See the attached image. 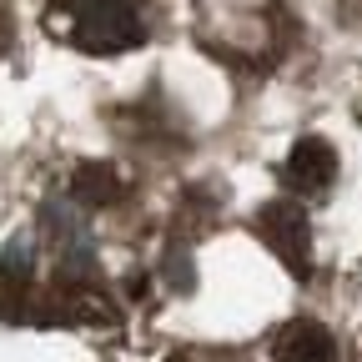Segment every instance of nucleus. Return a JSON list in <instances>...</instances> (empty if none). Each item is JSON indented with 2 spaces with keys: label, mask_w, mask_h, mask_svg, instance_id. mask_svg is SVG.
Returning <instances> with one entry per match:
<instances>
[{
  "label": "nucleus",
  "mask_w": 362,
  "mask_h": 362,
  "mask_svg": "<svg viewBox=\"0 0 362 362\" xmlns=\"http://www.w3.org/2000/svg\"><path fill=\"white\" fill-rule=\"evenodd\" d=\"M71 40L90 56H121L146 40L136 0H71Z\"/></svg>",
  "instance_id": "1"
},
{
  "label": "nucleus",
  "mask_w": 362,
  "mask_h": 362,
  "mask_svg": "<svg viewBox=\"0 0 362 362\" xmlns=\"http://www.w3.org/2000/svg\"><path fill=\"white\" fill-rule=\"evenodd\" d=\"M257 237L272 247V257H277L282 267H292L297 277H307L312 267V226H307V211L297 202H267L257 211Z\"/></svg>",
  "instance_id": "2"
},
{
  "label": "nucleus",
  "mask_w": 362,
  "mask_h": 362,
  "mask_svg": "<svg viewBox=\"0 0 362 362\" xmlns=\"http://www.w3.org/2000/svg\"><path fill=\"white\" fill-rule=\"evenodd\" d=\"M332 176H337V151H332V141H322V136H302L292 146V156H287V166H282V181L292 192H302V197L327 192Z\"/></svg>",
  "instance_id": "3"
},
{
  "label": "nucleus",
  "mask_w": 362,
  "mask_h": 362,
  "mask_svg": "<svg viewBox=\"0 0 362 362\" xmlns=\"http://www.w3.org/2000/svg\"><path fill=\"white\" fill-rule=\"evenodd\" d=\"M272 362H337V342L322 322H287L272 342Z\"/></svg>",
  "instance_id": "4"
},
{
  "label": "nucleus",
  "mask_w": 362,
  "mask_h": 362,
  "mask_svg": "<svg viewBox=\"0 0 362 362\" xmlns=\"http://www.w3.org/2000/svg\"><path fill=\"white\" fill-rule=\"evenodd\" d=\"M71 192H76V202H86V206H116V202H121V176H116L106 161H86V166H76V176H71Z\"/></svg>",
  "instance_id": "5"
}]
</instances>
